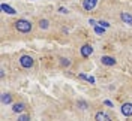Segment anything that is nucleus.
<instances>
[{
  "instance_id": "1",
  "label": "nucleus",
  "mask_w": 132,
  "mask_h": 121,
  "mask_svg": "<svg viewBox=\"0 0 132 121\" xmlns=\"http://www.w3.org/2000/svg\"><path fill=\"white\" fill-rule=\"evenodd\" d=\"M15 29L20 33H29L32 30V23L27 20H18L15 23Z\"/></svg>"
},
{
  "instance_id": "2",
  "label": "nucleus",
  "mask_w": 132,
  "mask_h": 121,
  "mask_svg": "<svg viewBox=\"0 0 132 121\" xmlns=\"http://www.w3.org/2000/svg\"><path fill=\"white\" fill-rule=\"evenodd\" d=\"M20 64L23 66L24 69H30V67L35 64V60H33L30 55H21L20 57Z\"/></svg>"
},
{
  "instance_id": "3",
  "label": "nucleus",
  "mask_w": 132,
  "mask_h": 121,
  "mask_svg": "<svg viewBox=\"0 0 132 121\" xmlns=\"http://www.w3.org/2000/svg\"><path fill=\"white\" fill-rule=\"evenodd\" d=\"M96 5H98V0H82V8L86 9V11L95 9Z\"/></svg>"
},
{
  "instance_id": "4",
  "label": "nucleus",
  "mask_w": 132,
  "mask_h": 121,
  "mask_svg": "<svg viewBox=\"0 0 132 121\" xmlns=\"http://www.w3.org/2000/svg\"><path fill=\"white\" fill-rule=\"evenodd\" d=\"M120 111L125 117H132V103H123Z\"/></svg>"
},
{
  "instance_id": "5",
  "label": "nucleus",
  "mask_w": 132,
  "mask_h": 121,
  "mask_svg": "<svg viewBox=\"0 0 132 121\" xmlns=\"http://www.w3.org/2000/svg\"><path fill=\"white\" fill-rule=\"evenodd\" d=\"M0 9L5 12V14H9V15H15L16 11L12 6H9V5H6V3H2V6H0Z\"/></svg>"
},
{
  "instance_id": "6",
  "label": "nucleus",
  "mask_w": 132,
  "mask_h": 121,
  "mask_svg": "<svg viewBox=\"0 0 132 121\" xmlns=\"http://www.w3.org/2000/svg\"><path fill=\"white\" fill-rule=\"evenodd\" d=\"M120 18H122V21H123L125 24L132 25V15L129 12H122V14H120Z\"/></svg>"
},
{
  "instance_id": "7",
  "label": "nucleus",
  "mask_w": 132,
  "mask_h": 121,
  "mask_svg": "<svg viewBox=\"0 0 132 121\" xmlns=\"http://www.w3.org/2000/svg\"><path fill=\"white\" fill-rule=\"evenodd\" d=\"M80 52H81L82 57H89L92 52H93V48H92L90 45H82L81 49H80Z\"/></svg>"
},
{
  "instance_id": "8",
  "label": "nucleus",
  "mask_w": 132,
  "mask_h": 121,
  "mask_svg": "<svg viewBox=\"0 0 132 121\" xmlns=\"http://www.w3.org/2000/svg\"><path fill=\"white\" fill-rule=\"evenodd\" d=\"M101 61H102V64H105V66H114L116 64V58L108 57V55H104L101 58Z\"/></svg>"
},
{
  "instance_id": "9",
  "label": "nucleus",
  "mask_w": 132,
  "mask_h": 121,
  "mask_svg": "<svg viewBox=\"0 0 132 121\" xmlns=\"http://www.w3.org/2000/svg\"><path fill=\"white\" fill-rule=\"evenodd\" d=\"M95 120L96 121H111V118H110V115H107L105 112H98L96 117H95Z\"/></svg>"
},
{
  "instance_id": "10",
  "label": "nucleus",
  "mask_w": 132,
  "mask_h": 121,
  "mask_svg": "<svg viewBox=\"0 0 132 121\" xmlns=\"http://www.w3.org/2000/svg\"><path fill=\"white\" fill-rule=\"evenodd\" d=\"M2 103L3 105H11L12 103V96L9 93H3L2 94Z\"/></svg>"
},
{
  "instance_id": "11",
  "label": "nucleus",
  "mask_w": 132,
  "mask_h": 121,
  "mask_svg": "<svg viewBox=\"0 0 132 121\" xmlns=\"http://www.w3.org/2000/svg\"><path fill=\"white\" fill-rule=\"evenodd\" d=\"M12 111L16 114H23V111H24V105L23 103H15V105L12 106Z\"/></svg>"
},
{
  "instance_id": "12",
  "label": "nucleus",
  "mask_w": 132,
  "mask_h": 121,
  "mask_svg": "<svg viewBox=\"0 0 132 121\" xmlns=\"http://www.w3.org/2000/svg\"><path fill=\"white\" fill-rule=\"evenodd\" d=\"M39 27H41L42 30H47V29L50 27L48 20H41V21H39Z\"/></svg>"
},
{
  "instance_id": "13",
  "label": "nucleus",
  "mask_w": 132,
  "mask_h": 121,
  "mask_svg": "<svg viewBox=\"0 0 132 121\" xmlns=\"http://www.w3.org/2000/svg\"><path fill=\"white\" fill-rule=\"evenodd\" d=\"M95 33H98V34H104V33H105V29L101 27L99 24H96L95 25Z\"/></svg>"
},
{
  "instance_id": "14",
  "label": "nucleus",
  "mask_w": 132,
  "mask_h": 121,
  "mask_svg": "<svg viewBox=\"0 0 132 121\" xmlns=\"http://www.w3.org/2000/svg\"><path fill=\"white\" fill-rule=\"evenodd\" d=\"M77 106H78L80 109H87V108H89V105H87L86 102H82V100H78V102H77Z\"/></svg>"
},
{
  "instance_id": "15",
  "label": "nucleus",
  "mask_w": 132,
  "mask_h": 121,
  "mask_svg": "<svg viewBox=\"0 0 132 121\" xmlns=\"http://www.w3.org/2000/svg\"><path fill=\"white\" fill-rule=\"evenodd\" d=\"M18 121H30V117H29L27 114H21V115L18 117Z\"/></svg>"
},
{
  "instance_id": "16",
  "label": "nucleus",
  "mask_w": 132,
  "mask_h": 121,
  "mask_svg": "<svg viewBox=\"0 0 132 121\" xmlns=\"http://www.w3.org/2000/svg\"><path fill=\"white\" fill-rule=\"evenodd\" d=\"M60 63H62V66H65V67L71 64V61H69L68 58H65V57H63V58H60Z\"/></svg>"
},
{
  "instance_id": "17",
  "label": "nucleus",
  "mask_w": 132,
  "mask_h": 121,
  "mask_svg": "<svg viewBox=\"0 0 132 121\" xmlns=\"http://www.w3.org/2000/svg\"><path fill=\"white\" fill-rule=\"evenodd\" d=\"M98 24L101 25V27H104V29H108V27H110V23H107V21H99Z\"/></svg>"
},
{
  "instance_id": "18",
  "label": "nucleus",
  "mask_w": 132,
  "mask_h": 121,
  "mask_svg": "<svg viewBox=\"0 0 132 121\" xmlns=\"http://www.w3.org/2000/svg\"><path fill=\"white\" fill-rule=\"evenodd\" d=\"M59 12H62V14H68V9L66 8H59Z\"/></svg>"
},
{
  "instance_id": "19",
  "label": "nucleus",
  "mask_w": 132,
  "mask_h": 121,
  "mask_svg": "<svg viewBox=\"0 0 132 121\" xmlns=\"http://www.w3.org/2000/svg\"><path fill=\"white\" fill-rule=\"evenodd\" d=\"M78 76H80V78H81V79H89V76H87V75H84V73H80V75H78Z\"/></svg>"
},
{
  "instance_id": "20",
  "label": "nucleus",
  "mask_w": 132,
  "mask_h": 121,
  "mask_svg": "<svg viewBox=\"0 0 132 121\" xmlns=\"http://www.w3.org/2000/svg\"><path fill=\"white\" fill-rule=\"evenodd\" d=\"M104 105H105V106H110V108H111V106H113V103H111L110 100H105V102H104Z\"/></svg>"
},
{
  "instance_id": "21",
  "label": "nucleus",
  "mask_w": 132,
  "mask_h": 121,
  "mask_svg": "<svg viewBox=\"0 0 132 121\" xmlns=\"http://www.w3.org/2000/svg\"><path fill=\"white\" fill-rule=\"evenodd\" d=\"M89 23H90V24L93 25V27H95V25L98 24V23H96V21H95V20H89Z\"/></svg>"
},
{
  "instance_id": "22",
  "label": "nucleus",
  "mask_w": 132,
  "mask_h": 121,
  "mask_svg": "<svg viewBox=\"0 0 132 121\" xmlns=\"http://www.w3.org/2000/svg\"><path fill=\"white\" fill-rule=\"evenodd\" d=\"M87 81L92 82V84H95V78H93V76H89V79H87Z\"/></svg>"
}]
</instances>
